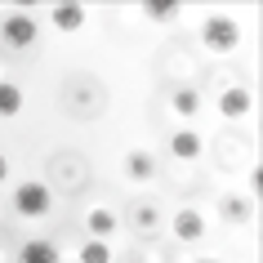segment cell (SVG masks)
I'll list each match as a JSON object with an SVG mask.
<instances>
[{"instance_id":"5bb4252c","label":"cell","mask_w":263,"mask_h":263,"mask_svg":"<svg viewBox=\"0 0 263 263\" xmlns=\"http://www.w3.org/2000/svg\"><path fill=\"white\" fill-rule=\"evenodd\" d=\"M219 214H223L228 223H246V219H250V201L232 196V201H223V205H219Z\"/></svg>"},{"instance_id":"9a60e30c","label":"cell","mask_w":263,"mask_h":263,"mask_svg":"<svg viewBox=\"0 0 263 263\" xmlns=\"http://www.w3.org/2000/svg\"><path fill=\"white\" fill-rule=\"evenodd\" d=\"M81 263H111L107 241H85V246H81Z\"/></svg>"},{"instance_id":"3957f363","label":"cell","mask_w":263,"mask_h":263,"mask_svg":"<svg viewBox=\"0 0 263 263\" xmlns=\"http://www.w3.org/2000/svg\"><path fill=\"white\" fill-rule=\"evenodd\" d=\"M0 41L9 45V49H27V45H36V18H31V14H5V23H0Z\"/></svg>"},{"instance_id":"8fae6325","label":"cell","mask_w":263,"mask_h":263,"mask_svg":"<svg viewBox=\"0 0 263 263\" xmlns=\"http://www.w3.org/2000/svg\"><path fill=\"white\" fill-rule=\"evenodd\" d=\"M170 107H174V116L192 121L196 111H201V94H196L192 85H183V89H174V94H170Z\"/></svg>"},{"instance_id":"d6986e66","label":"cell","mask_w":263,"mask_h":263,"mask_svg":"<svg viewBox=\"0 0 263 263\" xmlns=\"http://www.w3.org/2000/svg\"><path fill=\"white\" fill-rule=\"evenodd\" d=\"M201 263H214V259H201Z\"/></svg>"},{"instance_id":"4fadbf2b","label":"cell","mask_w":263,"mask_h":263,"mask_svg":"<svg viewBox=\"0 0 263 263\" xmlns=\"http://www.w3.org/2000/svg\"><path fill=\"white\" fill-rule=\"evenodd\" d=\"M143 14L152 18V23H174V18L183 14V5H179V0H147Z\"/></svg>"},{"instance_id":"7a4b0ae2","label":"cell","mask_w":263,"mask_h":263,"mask_svg":"<svg viewBox=\"0 0 263 263\" xmlns=\"http://www.w3.org/2000/svg\"><path fill=\"white\" fill-rule=\"evenodd\" d=\"M49 205H54V196H49V187H45V183H36V179L18 183L14 210L23 214V219H45V214H49Z\"/></svg>"},{"instance_id":"6da1fadb","label":"cell","mask_w":263,"mask_h":263,"mask_svg":"<svg viewBox=\"0 0 263 263\" xmlns=\"http://www.w3.org/2000/svg\"><path fill=\"white\" fill-rule=\"evenodd\" d=\"M201 45H205L210 54H232L236 45H241V23L232 14H210L201 23Z\"/></svg>"},{"instance_id":"7c38bea8","label":"cell","mask_w":263,"mask_h":263,"mask_svg":"<svg viewBox=\"0 0 263 263\" xmlns=\"http://www.w3.org/2000/svg\"><path fill=\"white\" fill-rule=\"evenodd\" d=\"M18 111H23V89L9 81H0V121H14Z\"/></svg>"},{"instance_id":"e0dca14e","label":"cell","mask_w":263,"mask_h":263,"mask_svg":"<svg viewBox=\"0 0 263 263\" xmlns=\"http://www.w3.org/2000/svg\"><path fill=\"white\" fill-rule=\"evenodd\" d=\"M250 192H263V170H250Z\"/></svg>"},{"instance_id":"52a82bcc","label":"cell","mask_w":263,"mask_h":263,"mask_svg":"<svg viewBox=\"0 0 263 263\" xmlns=\"http://www.w3.org/2000/svg\"><path fill=\"white\" fill-rule=\"evenodd\" d=\"M174 236H179V241H201V236H205V219H201L196 210H179V214H174Z\"/></svg>"},{"instance_id":"277c9868","label":"cell","mask_w":263,"mask_h":263,"mask_svg":"<svg viewBox=\"0 0 263 263\" xmlns=\"http://www.w3.org/2000/svg\"><path fill=\"white\" fill-rule=\"evenodd\" d=\"M250 107H254V98H250L246 85H232V89H223V94H219V111H223V121H241Z\"/></svg>"},{"instance_id":"5b68a950","label":"cell","mask_w":263,"mask_h":263,"mask_svg":"<svg viewBox=\"0 0 263 263\" xmlns=\"http://www.w3.org/2000/svg\"><path fill=\"white\" fill-rule=\"evenodd\" d=\"M85 18H89V9L85 5H76V0H63V5H54V14H49V23H54L58 31H81Z\"/></svg>"},{"instance_id":"8992f818","label":"cell","mask_w":263,"mask_h":263,"mask_svg":"<svg viewBox=\"0 0 263 263\" xmlns=\"http://www.w3.org/2000/svg\"><path fill=\"white\" fill-rule=\"evenodd\" d=\"M201 147H205V143H201L196 129H174V134H170V152L179 156V161H196Z\"/></svg>"},{"instance_id":"ba28073f","label":"cell","mask_w":263,"mask_h":263,"mask_svg":"<svg viewBox=\"0 0 263 263\" xmlns=\"http://www.w3.org/2000/svg\"><path fill=\"white\" fill-rule=\"evenodd\" d=\"M18 263H58V246L45 241V236H36V241H27V246L18 250Z\"/></svg>"},{"instance_id":"2e32d148","label":"cell","mask_w":263,"mask_h":263,"mask_svg":"<svg viewBox=\"0 0 263 263\" xmlns=\"http://www.w3.org/2000/svg\"><path fill=\"white\" fill-rule=\"evenodd\" d=\"M139 228H143V232H152V228H156V210H147V205L139 210Z\"/></svg>"},{"instance_id":"9c48e42d","label":"cell","mask_w":263,"mask_h":263,"mask_svg":"<svg viewBox=\"0 0 263 263\" xmlns=\"http://www.w3.org/2000/svg\"><path fill=\"white\" fill-rule=\"evenodd\" d=\"M125 174L134 183H147L156 174V161H152V152H143V147H134V152L125 156Z\"/></svg>"},{"instance_id":"30bf717a","label":"cell","mask_w":263,"mask_h":263,"mask_svg":"<svg viewBox=\"0 0 263 263\" xmlns=\"http://www.w3.org/2000/svg\"><path fill=\"white\" fill-rule=\"evenodd\" d=\"M85 228H89V236H94V241H107V236L116 232V214H111V210H103V205H94L89 214H85Z\"/></svg>"},{"instance_id":"ac0fdd59","label":"cell","mask_w":263,"mask_h":263,"mask_svg":"<svg viewBox=\"0 0 263 263\" xmlns=\"http://www.w3.org/2000/svg\"><path fill=\"white\" fill-rule=\"evenodd\" d=\"M9 179V161H5V156H0V183Z\"/></svg>"}]
</instances>
